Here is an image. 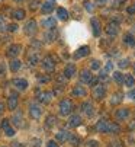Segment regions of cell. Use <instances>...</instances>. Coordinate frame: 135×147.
I'll return each mask as SVG.
<instances>
[{"instance_id": "obj_1", "label": "cell", "mask_w": 135, "mask_h": 147, "mask_svg": "<svg viewBox=\"0 0 135 147\" xmlns=\"http://www.w3.org/2000/svg\"><path fill=\"white\" fill-rule=\"evenodd\" d=\"M71 111H73V103H71V100L62 99V100L60 102V114L65 117V115L71 114Z\"/></svg>"}, {"instance_id": "obj_2", "label": "cell", "mask_w": 135, "mask_h": 147, "mask_svg": "<svg viewBox=\"0 0 135 147\" xmlns=\"http://www.w3.org/2000/svg\"><path fill=\"white\" fill-rule=\"evenodd\" d=\"M105 31H106V34H107L109 36H116L118 32H119V25H118L116 22H109V24L106 25Z\"/></svg>"}, {"instance_id": "obj_3", "label": "cell", "mask_w": 135, "mask_h": 147, "mask_svg": "<svg viewBox=\"0 0 135 147\" xmlns=\"http://www.w3.org/2000/svg\"><path fill=\"white\" fill-rule=\"evenodd\" d=\"M55 67V63L52 61V57L51 55H47L44 60H42V69L45 71H52Z\"/></svg>"}, {"instance_id": "obj_4", "label": "cell", "mask_w": 135, "mask_h": 147, "mask_svg": "<svg viewBox=\"0 0 135 147\" xmlns=\"http://www.w3.org/2000/svg\"><path fill=\"white\" fill-rule=\"evenodd\" d=\"M109 125H110L109 121L100 119V121L96 124V130H97L99 133H106V134H109Z\"/></svg>"}, {"instance_id": "obj_5", "label": "cell", "mask_w": 135, "mask_h": 147, "mask_svg": "<svg viewBox=\"0 0 135 147\" xmlns=\"http://www.w3.org/2000/svg\"><path fill=\"white\" fill-rule=\"evenodd\" d=\"M2 128L5 130V133H6L7 137H13V136L16 134L15 130L10 127V121H9V119H3V121H2Z\"/></svg>"}, {"instance_id": "obj_6", "label": "cell", "mask_w": 135, "mask_h": 147, "mask_svg": "<svg viewBox=\"0 0 135 147\" xmlns=\"http://www.w3.org/2000/svg\"><path fill=\"white\" fill-rule=\"evenodd\" d=\"M13 86L19 90H26L28 89V82L25 79H13Z\"/></svg>"}, {"instance_id": "obj_7", "label": "cell", "mask_w": 135, "mask_h": 147, "mask_svg": "<svg viewBox=\"0 0 135 147\" xmlns=\"http://www.w3.org/2000/svg\"><path fill=\"white\" fill-rule=\"evenodd\" d=\"M7 107H9V109H10V111L16 109V107H17V93H16V92H12V93L9 95Z\"/></svg>"}, {"instance_id": "obj_8", "label": "cell", "mask_w": 135, "mask_h": 147, "mask_svg": "<svg viewBox=\"0 0 135 147\" xmlns=\"http://www.w3.org/2000/svg\"><path fill=\"white\" fill-rule=\"evenodd\" d=\"M90 24H92V29H93V34L96 35V36H99L100 35V20L97 19V18H92V20H90Z\"/></svg>"}, {"instance_id": "obj_9", "label": "cell", "mask_w": 135, "mask_h": 147, "mask_svg": "<svg viewBox=\"0 0 135 147\" xmlns=\"http://www.w3.org/2000/svg\"><path fill=\"white\" fill-rule=\"evenodd\" d=\"M57 25V19L55 18H45L42 20V26L47 28V29H54Z\"/></svg>"}, {"instance_id": "obj_10", "label": "cell", "mask_w": 135, "mask_h": 147, "mask_svg": "<svg viewBox=\"0 0 135 147\" xmlns=\"http://www.w3.org/2000/svg\"><path fill=\"white\" fill-rule=\"evenodd\" d=\"M128 117H129V109H126V108L118 109V111L115 112V118H116L118 121H125Z\"/></svg>"}, {"instance_id": "obj_11", "label": "cell", "mask_w": 135, "mask_h": 147, "mask_svg": "<svg viewBox=\"0 0 135 147\" xmlns=\"http://www.w3.org/2000/svg\"><path fill=\"white\" fill-rule=\"evenodd\" d=\"M105 93H106V89H105L103 85H97V86H95V89H93V95H95L96 99H102V98L105 96Z\"/></svg>"}, {"instance_id": "obj_12", "label": "cell", "mask_w": 135, "mask_h": 147, "mask_svg": "<svg viewBox=\"0 0 135 147\" xmlns=\"http://www.w3.org/2000/svg\"><path fill=\"white\" fill-rule=\"evenodd\" d=\"M81 111L87 115V117H92L93 114H95V109H93V105L90 103V102H84L83 105H81Z\"/></svg>"}, {"instance_id": "obj_13", "label": "cell", "mask_w": 135, "mask_h": 147, "mask_svg": "<svg viewBox=\"0 0 135 147\" xmlns=\"http://www.w3.org/2000/svg\"><path fill=\"white\" fill-rule=\"evenodd\" d=\"M29 112H31V117L35 118V119H39L41 115H42V111L39 107H36V105H31V108H29Z\"/></svg>"}, {"instance_id": "obj_14", "label": "cell", "mask_w": 135, "mask_h": 147, "mask_svg": "<svg viewBox=\"0 0 135 147\" xmlns=\"http://www.w3.org/2000/svg\"><path fill=\"white\" fill-rule=\"evenodd\" d=\"M124 42L128 47H135V35H132L131 32H126L124 35Z\"/></svg>"}, {"instance_id": "obj_15", "label": "cell", "mask_w": 135, "mask_h": 147, "mask_svg": "<svg viewBox=\"0 0 135 147\" xmlns=\"http://www.w3.org/2000/svg\"><path fill=\"white\" fill-rule=\"evenodd\" d=\"M20 51H22V47H20L19 44H15V45H10V47H9L7 55H9V57H16Z\"/></svg>"}, {"instance_id": "obj_16", "label": "cell", "mask_w": 135, "mask_h": 147, "mask_svg": "<svg viewBox=\"0 0 135 147\" xmlns=\"http://www.w3.org/2000/svg\"><path fill=\"white\" fill-rule=\"evenodd\" d=\"M89 53H90V48H89L87 45H83V47H80V48L76 51L74 57H76V58H81V57H86V55H89Z\"/></svg>"}, {"instance_id": "obj_17", "label": "cell", "mask_w": 135, "mask_h": 147, "mask_svg": "<svg viewBox=\"0 0 135 147\" xmlns=\"http://www.w3.org/2000/svg\"><path fill=\"white\" fill-rule=\"evenodd\" d=\"M92 79H93V74L90 73L89 70H83V71L80 73V80H81L83 83H90V82H92Z\"/></svg>"}, {"instance_id": "obj_18", "label": "cell", "mask_w": 135, "mask_h": 147, "mask_svg": "<svg viewBox=\"0 0 135 147\" xmlns=\"http://www.w3.org/2000/svg\"><path fill=\"white\" fill-rule=\"evenodd\" d=\"M69 137H70V133H69V131H64V130L58 131V133H57V136H55L57 141H61V143L69 141Z\"/></svg>"}, {"instance_id": "obj_19", "label": "cell", "mask_w": 135, "mask_h": 147, "mask_svg": "<svg viewBox=\"0 0 135 147\" xmlns=\"http://www.w3.org/2000/svg\"><path fill=\"white\" fill-rule=\"evenodd\" d=\"M35 31H36V22H35V20H29V22L25 25V32L28 35H32Z\"/></svg>"}, {"instance_id": "obj_20", "label": "cell", "mask_w": 135, "mask_h": 147, "mask_svg": "<svg viewBox=\"0 0 135 147\" xmlns=\"http://www.w3.org/2000/svg\"><path fill=\"white\" fill-rule=\"evenodd\" d=\"M41 10H42V13H47V15L51 13L54 10V3L52 2H44L41 6Z\"/></svg>"}, {"instance_id": "obj_21", "label": "cell", "mask_w": 135, "mask_h": 147, "mask_svg": "<svg viewBox=\"0 0 135 147\" xmlns=\"http://www.w3.org/2000/svg\"><path fill=\"white\" fill-rule=\"evenodd\" d=\"M57 18L60 20H67L69 19V10L64 9V7H58L57 9Z\"/></svg>"}, {"instance_id": "obj_22", "label": "cell", "mask_w": 135, "mask_h": 147, "mask_svg": "<svg viewBox=\"0 0 135 147\" xmlns=\"http://www.w3.org/2000/svg\"><path fill=\"white\" fill-rule=\"evenodd\" d=\"M76 74V66L74 64H69L65 67V70H64V76L67 77V79H70V77H73Z\"/></svg>"}, {"instance_id": "obj_23", "label": "cell", "mask_w": 135, "mask_h": 147, "mask_svg": "<svg viewBox=\"0 0 135 147\" xmlns=\"http://www.w3.org/2000/svg\"><path fill=\"white\" fill-rule=\"evenodd\" d=\"M12 16H13L16 20H20V19H24V18L26 16V12H25L24 9H15V10H12Z\"/></svg>"}, {"instance_id": "obj_24", "label": "cell", "mask_w": 135, "mask_h": 147, "mask_svg": "<svg viewBox=\"0 0 135 147\" xmlns=\"http://www.w3.org/2000/svg\"><path fill=\"white\" fill-rule=\"evenodd\" d=\"M86 95H87L86 89H84L83 86H80V85H79V86H76V88L73 89V96H79V98L81 96V98H84Z\"/></svg>"}, {"instance_id": "obj_25", "label": "cell", "mask_w": 135, "mask_h": 147, "mask_svg": "<svg viewBox=\"0 0 135 147\" xmlns=\"http://www.w3.org/2000/svg\"><path fill=\"white\" fill-rule=\"evenodd\" d=\"M124 85H125L126 88H132V86L135 85V77H134L132 74H125V77H124Z\"/></svg>"}, {"instance_id": "obj_26", "label": "cell", "mask_w": 135, "mask_h": 147, "mask_svg": "<svg viewBox=\"0 0 135 147\" xmlns=\"http://www.w3.org/2000/svg\"><path fill=\"white\" fill-rule=\"evenodd\" d=\"M80 124H81L80 115H73V117H70V119H69V125H70V127H79Z\"/></svg>"}, {"instance_id": "obj_27", "label": "cell", "mask_w": 135, "mask_h": 147, "mask_svg": "<svg viewBox=\"0 0 135 147\" xmlns=\"http://www.w3.org/2000/svg\"><path fill=\"white\" fill-rule=\"evenodd\" d=\"M51 98H52V93H51V92H44V93H39V95H38V99H39L41 102H50Z\"/></svg>"}, {"instance_id": "obj_28", "label": "cell", "mask_w": 135, "mask_h": 147, "mask_svg": "<svg viewBox=\"0 0 135 147\" xmlns=\"http://www.w3.org/2000/svg\"><path fill=\"white\" fill-rule=\"evenodd\" d=\"M20 66H22V63L19 60H13V61H10L9 69H10V71H17L20 69Z\"/></svg>"}, {"instance_id": "obj_29", "label": "cell", "mask_w": 135, "mask_h": 147, "mask_svg": "<svg viewBox=\"0 0 135 147\" xmlns=\"http://www.w3.org/2000/svg\"><path fill=\"white\" fill-rule=\"evenodd\" d=\"M47 41H54L55 38H57V31H55V28L54 29H50L47 34H45V36H44Z\"/></svg>"}, {"instance_id": "obj_30", "label": "cell", "mask_w": 135, "mask_h": 147, "mask_svg": "<svg viewBox=\"0 0 135 147\" xmlns=\"http://www.w3.org/2000/svg\"><path fill=\"white\" fill-rule=\"evenodd\" d=\"M124 77H125V74H122L121 71H114V80L118 85H122L124 83Z\"/></svg>"}, {"instance_id": "obj_31", "label": "cell", "mask_w": 135, "mask_h": 147, "mask_svg": "<svg viewBox=\"0 0 135 147\" xmlns=\"http://www.w3.org/2000/svg\"><path fill=\"white\" fill-rule=\"evenodd\" d=\"M13 124L16 127H22V114L20 112H16L13 115Z\"/></svg>"}, {"instance_id": "obj_32", "label": "cell", "mask_w": 135, "mask_h": 147, "mask_svg": "<svg viewBox=\"0 0 135 147\" xmlns=\"http://www.w3.org/2000/svg\"><path fill=\"white\" fill-rule=\"evenodd\" d=\"M122 100V95L121 93H115L114 96H112V99H110V103L112 105H116V103H119Z\"/></svg>"}, {"instance_id": "obj_33", "label": "cell", "mask_w": 135, "mask_h": 147, "mask_svg": "<svg viewBox=\"0 0 135 147\" xmlns=\"http://www.w3.org/2000/svg\"><path fill=\"white\" fill-rule=\"evenodd\" d=\"M69 141H70L73 146H79V144H80V138H79L77 136H74V134H70V137H69Z\"/></svg>"}, {"instance_id": "obj_34", "label": "cell", "mask_w": 135, "mask_h": 147, "mask_svg": "<svg viewBox=\"0 0 135 147\" xmlns=\"http://www.w3.org/2000/svg\"><path fill=\"white\" fill-rule=\"evenodd\" d=\"M118 66H119V69H126V67L129 66V60H128V58H122V60H119Z\"/></svg>"}, {"instance_id": "obj_35", "label": "cell", "mask_w": 135, "mask_h": 147, "mask_svg": "<svg viewBox=\"0 0 135 147\" xmlns=\"http://www.w3.org/2000/svg\"><path fill=\"white\" fill-rule=\"evenodd\" d=\"M83 5H84V9H86L89 13H92V12H93V9H95V7H93V3H92V2H89V0H86V2H84Z\"/></svg>"}, {"instance_id": "obj_36", "label": "cell", "mask_w": 135, "mask_h": 147, "mask_svg": "<svg viewBox=\"0 0 135 147\" xmlns=\"http://www.w3.org/2000/svg\"><path fill=\"white\" fill-rule=\"evenodd\" d=\"M6 29H7V25H6V22H5L3 16H0V32H3V31H6Z\"/></svg>"}, {"instance_id": "obj_37", "label": "cell", "mask_w": 135, "mask_h": 147, "mask_svg": "<svg viewBox=\"0 0 135 147\" xmlns=\"http://www.w3.org/2000/svg\"><path fill=\"white\" fill-rule=\"evenodd\" d=\"M100 69V61L99 60H93L92 61V70H99Z\"/></svg>"}, {"instance_id": "obj_38", "label": "cell", "mask_w": 135, "mask_h": 147, "mask_svg": "<svg viewBox=\"0 0 135 147\" xmlns=\"http://www.w3.org/2000/svg\"><path fill=\"white\" fill-rule=\"evenodd\" d=\"M38 60H39V58H38L36 54H35V55H31V57H29V64H31V66H35L36 63H38Z\"/></svg>"}, {"instance_id": "obj_39", "label": "cell", "mask_w": 135, "mask_h": 147, "mask_svg": "<svg viewBox=\"0 0 135 147\" xmlns=\"http://www.w3.org/2000/svg\"><path fill=\"white\" fill-rule=\"evenodd\" d=\"M126 13H128V15H135V3L126 7Z\"/></svg>"}, {"instance_id": "obj_40", "label": "cell", "mask_w": 135, "mask_h": 147, "mask_svg": "<svg viewBox=\"0 0 135 147\" xmlns=\"http://www.w3.org/2000/svg\"><path fill=\"white\" fill-rule=\"evenodd\" d=\"M131 100H135V89H131L129 92H128V95H126Z\"/></svg>"}, {"instance_id": "obj_41", "label": "cell", "mask_w": 135, "mask_h": 147, "mask_svg": "<svg viewBox=\"0 0 135 147\" xmlns=\"http://www.w3.org/2000/svg\"><path fill=\"white\" fill-rule=\"evenodd\" d=\"M112 69H114V63L107 61V64L105 66V70H106V71H112Z\"/></svg>"}, {"instance_id": "obj_42", "label": "cell", "mask_w": 135, "mask_h": 147, "mask_svg": "<svg viewBox=\"0 0 135 147\" xmlns=\"http://www.w3.org/2000/svg\"><path fill=\"white\" fill-rule=\"evenodd\" d=\"M54 119H55V117H52V115H50L47 118V125H48V127H51V125L54 124Z\"/></svg>"}, {"instance_id": "obj_43", "label": "cell", "mask_w": 135, "mask_h": 147, "mask_svg": "<svg viewBox=\"0 0 135 147\" xmlns=\"http://www.w3.org/2000/svg\"><path fill=\"white\" fill-rule=\"evenodd\" d=\"M97 146H99V143L95 141V140H90V141L87 143V147H97Z\"/></svg>"}, {"instance_id": "obj_44", "label": "cell", "mask_w": 135, "mask_h": 147, "mask_svg": "<svg viewBox=\"0 0 135 147\" xmlns=\"http://www.w3.org/2000/svg\"><path fill=\"white\" fill-rule=\"evenodd\" d=\"M29 7H31L32 10H35V9L38 7V0H32V2H31V5H29Z\"/></svg>"}, {"instance_id": "obj_45", "label": "cell", "mask_w": 135, "mask_h": 147, "mask_svg": "<svg viewBox=\"0 0 135 147\" xmlns=\"http://www.w3.org/2000/svg\"><path fill=\"white\" fill-rule=\"evenodd\" d=\"M7 29H9V31H12V32H15V31L17 29V25H16V24H12V25H9V26H7Z\"/></svg>"}, {"instance_id": "obj_46", "label": "cell", "mask_w": 135, "mask_h": 147, "mask_svg": "<svg viewBox=\"0 0 135 147\" xmlns=\"http://www.w3.org/2000/svg\"><path fill=\"white\" fill-rule=\"evenodd\" d=\"M47 147H58V144H57V141H52L51 140V141L47 143Z\"/></svg>"}, {"instance_id": "obj_47", "label": "cell", "mask_w": 135, "mask_h": 147, "mask_svg": "<svg viewBox=\"0 0 135 147\" xmlns=\"http://www.w3.org/2000/svg\"><path fill=\"white\" fill-rule=\"evenodd\" d=\"M107 2H109V0H96V5L103 6V5H107Z\"/></svg>"}, {"instance_id": "obj_48", "label": "cell", "mask_w": 135, "mask_h": 147, "mask_svg": "<svg viewBox=\"0 0 135 147\" xmlns=\"http://www.w3.org/2000/svg\"><path fill=\"white\" fill-rule=\"evenodd\" d=\"M3 76H5V66L0 64V77H3Z\"/></svg>"}, {"instance_id": "obj_49", "label": "cell", "mask_w": 135, "mask_h": 147, "mask_svg": "<svg viewBox=\"0 0 135 147\" xmlns=\"http://www.w3.org/2000/svg\"><path fill=\"white\" fill-rule=\"evenodd\" d=\"M3 111H5V103H3V102H0V114H2Z\"/></svg>"}, {"instance_id": "obj_50", "label": "cell", "mask_w": 135, "mask_h": 147, "mask_svg": "<svg viewBox=\"0 0 135 147\" xmlns=\"http://www.w3.org/2000/svg\"><path fill=\"white\" fill-rule=\"evenodd\" d=\"M39 80H41V82H48L50 79H48V77H39Z\"/></svg>"}, {"instance_id": "obj_51", "label": "cell", "mask_w": 135, "mask_h": 147, "mask_svg": "<svg viewBox=\"0 0 135 147\" xmlns=\"http://www.w3.org/2000/svg\"><path fill=\"white\" fill-rule=\"evenodd\" d=\"M48 2H52V3H54V2H55V0H48Z\"/></svg>"}, {"instance_id": "obj_52", "label": "cell", "mask_w": 135, "mask_h": 147, "mask_svg": "<svg viewBox=\"0 0 135 147\" xmlns=\"http://www.w3.org/2000/svg\"><path fill=\"white\" fill-rule=\"evenodd\" d=\"M15 2H22V0H15Z\"/></svg>"}, {"instance_id": "obj_53", "label": "cell", "mask_w": 135, "mask_h": 147, "mask_svg": "<svg viewBox=\"0 0 135 147\" xmlns=\"http://www.w3.org/2000/svg\"><path fill=\"white\" fill-rule=\"evenodd\" d=\"M134 71H135V64H134Z\"/></svg>"}, {"instance_id": "obj_54", "label": "cell", "mask_w": 135, "mask_h": 147, "mask_svg": "<svg viewBox=\"0 0 135 147\" xmlns=\"http://www.w3.org/2000/svg\"><path fill=\"white\" fill-rule=\"evenodd\" d=\"M0 2H2V0H0Z\"/></svg>"}]
</instances>
